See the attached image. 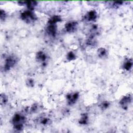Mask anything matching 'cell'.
<instances>
[{
  "instance_id": "obj_7",
  "label": "cell",
  "mask_w": 133,
  "mask_h": 133,
  "mask_svg": "<svg viewBox=\"0 0 133 133\" xmlns=\"http://www.w3.org/2000/svg\"><path fill=\"white\" fill-rule=\"evenodd\" d=\"M77 23L76 22L72 21L66 24L65 25V29L67 32H73L75 31V30L76 29Z\"/></svg>"
},
{
  "instance_id": "obj_5",
  "label": "cell",
  "mask_w": 133,
  "mask_h": 133,
  "mask_svg": "<svg viewBox=\"0 0 133 133\" xmlns=\"http://www.w3.org/2000/svg\"><path fill=\"white\" fill-rule=\"evenodd\" d=\"M78 98V93H76V92L69 94L66 96L68 103L70 105L74 104L76 101L77 100Z\"/></svg>"
},
{
  "instance_id": "obj_13",
  "label": "cell",
  "mask_w": 133,
  "mask_h": 133,
  "mask_svg": "<svg viewBox=\"0 0 133 133\" xmlns=\"http://www.w3.org/2000/svg\"><path fill=\"white\" fill-rule=\"evenodd\" d=\"M67 59L69 60H74L75 59V54L70 51L69 52L68 54V55H67Z\"/></svg>"
},
{
  "instance_id": "obj_8",
  "label": "cell",
  "mask_w": 133,
  "mask_h": 133,
  "mask_svg": "<svg viewBox=\"0 0 133 133\" xmlns=\"http://www.w3.org/2000/svg\"><path fill=\"white\" fill-rule=\"evenodd\" d=\"M85 18L88 21H94L97 18V13L95 11H90L86 15Z\"/></svg>"
},
{
  "instance_id": "obj_10",
  "label": "cell",
  "mask_w": 133,
  "mask_h": 133,
  "mask_svg": "<svg viewBox=\"0 0 133 133\" xmlns=\"http://www.w3.org/2000/svg\"><path fill=\"white\" fill-rule=\"evenodd\" d=\"M132 61L131 60H128L127 61H126L124 63V68L126 70H129L131 67H132Z\"/></svg>"
},
{
  "instance_id": "obj_1",
  "label": "cell",
  "mask_w": 133,
  "mask_h": 133,
  "mask_svg": "<svg viewBox=\"0 0 133 133\" xmlns=\"http://www.w3.org/2000/svg\"><path fill=\"white\" fill-rule=\"evenodd\" d=\"M25 117L20 114H15L13 117L12 120L14 127L15 129L17 130H21L22 129L23 124L25 122Z\"/></svg>"
},
{
  "instance_id": "obj_6",
  "label": "cell",
  "mask_w": 133,
  "mask_h": 133,
  "mask_svg": "<svg viewBox=\"0 0 133 133\" xmlns=\"http://www.w3.org/2000/svg\"><path fill=\"white\" fill-rule=\"evenodd\" d=\"M47 33L52 36H54L56 34V32H57V25H56V24H49L47 28Z\"/></svg>"
},
{
  "instance_id": "obj_2",
  "label": "cell",
  "mask_w": 133,
  "mask_h": 133,
  "mask_svg": "<svg viewBox=\"0 0 133 133\" xmlns=\"http://www.w3.org/2000/svg\"><path fill=\"white\" fill-rule=\"evenodd\" d=\"M21 19L26 22L30 23L36 20V16L32 11L28 10L22 12L21 14Z\"/></svg>"
},
{
  "instance_id": "obj_9",
  "label": "cell",
  "mask_w": 133,
  "mask_h": 133,
  "mask_svg": "<svg viewBox=\"0 0 133 133\" xmlns=\"http://www.w3.org/2000/svg\"><path fill=\"white\" fill-rule=\"evenodd\" d=\"M36 58L38 60L40 61H42L44 62L46 60V55L43 53L42 51H39L37 54V56H36Z\"/></svg>"
},
{
  "instance_id": "obj_14",
  "label": "cell",
  "mask_w": 133,
  "mask_h": 133,
  "mask_svg": "<svg viewBox=\"0 0 133 133\" xmlns=\"http://www.w3.org/2000/svg\"><path fill=\"white\" fill-rule=\"evenodd\" d=\"M7 102V98L5 95H1V104H4Z\"/></svg>"
},
{
  "instance_id": "obj_12",
  "label": "cell",
  "mask_w": 133,
  "mask_h": 133,
  "mask_svg": "<svg viewBox=\"0 0 133 133\" xmlns=\"http://www.w3.org/2000/svg\"><path fill=\"white\" fill-rule=\"evenodd\" d=\"M98 55L99 57H103L107 55V51L104 48H101L98 49Z\"/></svg>"
},
{
  "instance_id": "obj_3",
  "label": "cell",
  "mask_w": 133,
  "mask_h": 133,
  "mask_svg": "<svg viewBox=\"0 0 133 133\" xmlns=\"http://www.w3.org/2000/svg\"><path fill=\"white\" fill-rule=\"evenodd\" d=\"M17 59L16 57L14 56H9L8 57L4 65L5 70H9L10 68L14 66V65L16 63Z\"/></svg>"
},
{
  "instance_id": "obj_15",
  "label": "cell",
  "mask_w": 133,
  "mask_h": 133,
  "mask_svg": "<svg viewBox=\"0 0 133 133\" xmlns=\"http://www.w3.org/2000/svg\"><path fill=\"white\" fill-rule=\"evenodd\" d=\"M109 106V103H105V102H104L102 104V108H107Z\"/></svg>"
},
{
  "instance_id": "obj_4",
  "label": "cell",
  "mask_w": 133,
  "mask_h": 133,
  "mask_svg": "<svg viewBox=\"0 0 133 133\" xmlns=\"http://www.w3.org/2000/svg\"><path fill=\"white\" fill-rule=\"evenodd\" d=\"M131 97L130 96H126L123 97L122 100L120 101V104L121 107L124 109H126L128 108V104L131 102Z\"/></svg>"
},
{
  "instance_id": "obj_11",
  "label": "cell",
  "mask_w": 133,
  "mask_h": 133,
  "mask_svg": "<svg viewBox=\"0 0 133 133\" xmlns=\"http://www.w3.org/2000/svg\"><path fill=\"white\" fill-rule=\"evenodd\" d=\"M88 122V116L86 114H84L79 121V123L81 124H86Z\"/></svg>"
}]
</instances>
